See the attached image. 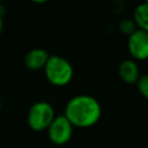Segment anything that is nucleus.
I'll list each match as a JSON object with an SVG mask.
<instances>
[{
  "mask_svg": "<svg viewBox=\"0 0 148 148\" xmlns=\"http://www.w3.org/2000/svg\"><path fill=\"white\" fill-rule=\"evenodd\" d=\"M64 116L73 127L89 128L101 119L102 106L99 102L90 95H76L67 102Z\"/></svg>",
  "mask_w": 148,
  "mask_h": 148,
  "instance_id": "1",
  "label": "nucleus"
},
{
  "mask_svg": "<svg viewBox=\"0 0 148 148\" xmlns=\"http://www.w3.org/2000/svg\"><path fill=\"white\" fill-rule=\"evenodd\" d=\"M43 69L46 80L56 87L67 86L74 76L72 64L66 58L58 54L50 56Z\"/></svg>",
  "mask_w": 148,
  "mask_h": 148,
  "instance_id": "2",
  "label": "nucleus"
},
{
  "mask_svg": "<svg viewBox=\"0 0 148 148\" xmlns=\"http://www.w3.org/2000/svg\"><path fill=\"white\" fill-rule=\"evenodd\" d=\"M54 117L56 112L53 106L49 102L38 101L30 106L27 116V121L32 131L42 132L46 131Z\"/></svg>",
  "mask_w": 148,
  "mask_h": 148,
  "instance_id": "3",
  "label": "nucleus"
},
{
  "mask_svg": "<svg viewBox=\"0 0 148 148\" xmlns=\"http://www.w3.org/2000/svg\"><path fill=\"white\" fill-rule=\"evenodd\" d=\"M73 125L64 114H58L53 118L49 127L46 128L50 141L54 145L62 146L67 143L73 136Z\"/></svg>",
  "mask_w": 148,
  "mask_h": 148,
  "instance_id": "4",
  "label": "nucleus"
},
{
  "mask_svg": "<svg viewBox=\"0 0 148 148\" xmlns=\"http://www.w3.org/2000/svg\"><path fill=\"white\" fill-rule=\"evenodd\" d=\"M127 50L133 60H146L148 58V31L136 29L127 36Z\"/></svg>",
  "mask_w": 148,
  "mask_h": 148,
  "instance_id": "5",
  "label": "nucleus"
},
{
  "mask_svg": "<svg viewBox=\"0 0 148 148\" xmlns=\"http://www.w3.org/2000/svg\"><path fill=\"white\" fill-rule=\"evenodd\" d=\"M50 54L46 50L40 49V47H35L31 49L30 51L27 52L24 56V65L27 68L31 71H37L44 68Z\"/></svg>",
  "mask_w": 148,
  "mask_h": 148,
  "instance_id": "6",
  "label": "nucleus"
},
{
  "mask_svg": "<svg viewBox=\"0 0 148 148\" xmlns=\"http://www.w3.org/2000/svg\"><path fill=\"white\" fill-rule=\"evenodd\" d=\"M118 75L125 83H135L140 76V69L136 61L133 59H126L121 61L118 67Z\"/></svg>",
  "mask_w": 148,
  "mask_h": 148,
  "instance_id": "7",
  "label": "nucleus"
},
{
  "mask_svg": "<svg viewBox=\"0 0 148 148\" xmlns=\"http://www.w3.org/2000/svg\"><path fill=\"white\" fill-rule=\"evenodd\" d=\"M132 21L138 29L148 31V2L142 1L134 8Z\"/></svg>",
  "mask_w": 148,
  "mask_h": 148,
  "instance_id": "8",
  "label": "nucleus"
},
{
  "mask_svg": "<svg viewBox=\"0 0 148 148\" xmlns=\"http://www.w3.org/2000/svg\"><path fill=\"white\" fill-rule=\"evenodd\" d=\"M135 84H136L139 92L142 95V97L147 98L148 97V75L147 74H140Z\"/></svg>",
  "mask_w": 148,
  "mask_h": 148,
  "instance_id": "9",
  "label": "nucleus"
},
{
  "mask_svg": "<svg viewBox=\"0 0 148 148\" xmlns=\"http://www.w3.org/2000/svg\"><path fill=\"white\" fill-rule=\"evenodd\" d=\"M136 29H138V28L135 27L134 22H133L132 20H130V18H125V20L120 21V23H119V30H120L124 35L130 36V35H131L132 32H134Z\"/></svg>",
  "mask_w": 148,
  "mask_h": 148,
  "instance_id": "10",
  "label": "nucleus"
},
{
  "mask_svg": "<svg viewBox=\"0 0 148 148\" xmlns=\"http://www.w3.org/2000/svg\"><path fill=\"white\" fill-rule=\"evenodd\" d=\"M30 1L34 3H45V2H49L51 0H30Z\"/></svg>",
  "mask_w": 148,
  "mask_h": 148,
  "instance_id": "11",
  "label": "nucleus"
},
{
  "mask_svg": "<svg viewBox=\"0 0 148 148\" xmlns=\"http://www.w3.org/2000/svg\"><path fill=\"white\" fill-rule=\"evenodd\" d=\"M2 27H3V18H2V16L0 15V34H1V31H2Z\"/></svg>",
  "mask_w": 148,
  "mask_h": 148,
  "instance_id": "12",
  "label": "nucleus"
},
{
  "mask_svg": "<svg viewBox=\"0 0 148 148\" xmlns=\"http://www.w3.org/2000/svg\"><path fill=\"white\" fill-rule=\"evenodd\" d=\"M1 108H2V104H1V101H0V111H1Z\"/></svg>",
  "mask_w": 148,
  "mask_h": 148,
  "instance_id": "13",
  "label": "nucleus"
},
{
  "mask_svg": "<svg viewBox=\"0 0 148 148\" xmlns=\"http://www.w3.org/2000/svg\"><path fill=\"white\" fill-rule=\"evenodd\" d=\"M147 1H148V0H143V2H147Z\"/></svg>",
  "mask_w": 148,
  "mask_h": 148,
  "instance_id": "14",
  "label": "nucleus"
},
{
  "mask_svg": "<svg viewBox=\"0 0 148 148\" xmlns=\"http://www.w3.org/2000/svg\"><path fill=\"white\" fill-rule=\"evenodd\" d=\"M0 3H2V2H1V0H0Z\"/></svg>",
  "mask_w": 148,
  "mask_h": 148,
  "instance_id": "15",
  "label": "nucleus"
}]
</instances>
